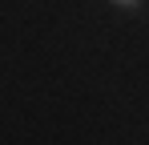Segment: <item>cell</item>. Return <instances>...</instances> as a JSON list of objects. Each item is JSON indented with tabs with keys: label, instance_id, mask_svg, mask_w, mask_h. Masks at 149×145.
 Returning <instances> with one entry per match:
<instances>
[{
	"label": "cell",
	"instance_id": "obj_1",
	"mask_svg": "<svg viewBox=\"0 0 149 145\" xmlns=\"http://www.w3.org/2000/svg\"><path fill=\"white\" fill-rule=\"evenodd\" d=\"M109 4H121V8H137L141 0H109Z\"/></svg>",
	"mask_w": 149,
	"mask_h": 145
}]
</instances>
